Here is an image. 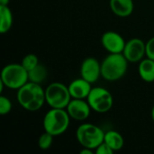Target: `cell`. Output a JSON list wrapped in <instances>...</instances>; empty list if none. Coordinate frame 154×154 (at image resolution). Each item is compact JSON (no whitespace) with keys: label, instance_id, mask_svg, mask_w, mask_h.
Instances as JSON below:
<instances>
[{"label":"cell","instance_id":"cell-5","mask_svg":"<svg viewBox=\"0 0 154 154\" xmlns=\"http://www.w3.org/2000/svg\"><path fill=\"white\" fill-rule=\"evenodd\" d=\"M1 81L6 88L18 90L29 81L28 71L23 68L22 64H8L2 69Z\"/></svg>","mask_w":154,"mask_h":154},{"label":"cell","instance_id":"cell-4","mask_svg":"<svg viewBox=\"0 0 154 154\" xmlns=\"http://www.w3.org/2000/svg\"><path fill=\"white\" fill-rule=\"evenodd\" d=\"M105 132L97 125L93 124H83L76 131V138L82 147L96 150L103 142Z\"/></svg>","mask_w":154,"mask_h":154},{"label":"cell","instance_id":"cell-20","mask_svg":"<svg viewBox=\"0 0 154 154\" xmlns=\"http://www.w3.org/2000/svg\"><path fill=\"white\" fill-rule=\"evenodd\" d=\"M12 102L10 99L5 96H0V115L5 116L11 112Z\"/></svg>","mask_w":154,"mask_h":154},{"label":"cell","instance_id":"cell-22","mask_svg":"<svg viewBox=\"0 0 154 154\" xmlns=\"http://www.w3.org/2000/svg\"><path fill=\"white\" fill-rule=\"evenodd\" d=\"M146 57L154 60V37L146 42Z\"/></svg>","mask_w":154,"mask_h":154},{"label":"cell","instance_id":"cell-6","mask_svg":"<svg viewBox=\"0 0 154 154\" xmlns=\"http://www.w3.org/2000/svg\"><path fill=\"white\" fill-rule=\"evenodd\" d=\"M45 99L51 108L66 109L72 97L68 86L61 82H52L45 88Z\"/></svg>","mask_w":154,"mask_h":154},{"label":"cell","instance_id":"cell-7","mask_svg":"<svg viewBox=\"0 0 154 154\" xmlns=\"http://www.w3.org/2000/svg\"><path fill=\"white\" fill-rule=\"evenodd\" d=\"M87 101L88 102L91 109L99 114L110 111L114 103L111 93L105 88L101 87L92 88Z\"/></svg>","mask_w":154,"mask_h":154},{"label":"cell","instance_id":"cell-8","mask_svg":"<svg viewBox=\"0 0 154 154\" xmlns=\"http://www.w3.org/2000/svg\"><path fill=\"white\" fill-rule=\"evenodd\" d=\"M123 54L130 63L140 62L146 56V42L140 38H133L126 42Z\"/></svg>","mask_w":154,"mask_h":154},{"label":"cell","instance_id":"cell-18","mask_svg":"<svg viewBox=\"0 0 154 154\" xmlns=\"http://www.w3.org/2000/svg\"><path fill=\"white\" fill-rule=\"evenodd\" d=\"M21 64L29 72L30 70H32L33 68H35L39 64V59H38V57L35 54L28 53L27 55H25L23 57V59L22 60Z\"/></svg>","mask_w":154,"mask_h":154},{"label":"cell","instance_id":"cell-21","mask_svg":"<svg viewBox=\"0 0 154 154\" xmlns=\"http://www.w3.org/2000/svg\"><path fill=\"white\" fill-rule=\"evenodd\" d=\"M95 152L97 154H113L115 152L106 143L103 142L98 147L96 148Z\"/></svg>","mask_w":154,"mask_h":154},{"label":"cell","instance_id":"cell-19","mask_svg":"<svg viewBox=\"0 0 154 154\" xmlns=\"http://www.w3.org/2000/svg\"><path fill=\"white\" fill-rule=\"evenodd\" d=\"M53 137H54L53 135L44 131V133L40 136L39 141H38V145L40 149L43 151L50 149L53 143Z\"/></svg>","mask_w":154,"mask_h":154},{"label":"cell","instance_id":"cell-13","mask_svg":"<svg viewBox=\"0 0 154 154\" xmlns=\"http://www.w3.org/2000/svg\"><path fill=\"white\" fill-rule=\"evenodd\" d=\"M112 12L119 17H127L132 14L134 5L133 0H110Z\"/></svg>","mask_w":154,"mask_h":154},{"label":"cell","instance_id":"cell-17","mask_svg":"<svg viewBox=\"0 0 154 154\" xmlns=\"http://www.w3.org/2000/svg\"><path fill=\"white\" fill-rule=\"evenodd\" d=\"M28 76H29V81L37 84H42L46 79L48 76V71L44 65L39 63L35 68H33L32 70L28 72Z\"/></svg>","mask_w":154,"mask_h":154},{"label":"cell","instance_id":"cell-16","mask_svg":"<svg viewBox=\"0 0 154 154\" xmlns=\"http://www.w3.org/2000/svg\"><path fill=\"white\" fill-rule=\"evenodd\" d=\"M13 14L8 5H0V32L6 33L13 25Z\"/></svg>","mask_w":154,"mask_h":154},{"label":"cell","instance_id":"cell-2","mask_svg":"<svg viewBox=\"0 0 154 154\" xmlns=\"http://www.w3.org/2000/svg\"><path fill=\"white\" fill-rule=\"evenodd\" d=\"M128 63L123 53H109L101 62V77L108 81L118 80L125 75Z\"/></svg>","mask_w":154,"mask_h":154},{"label":"cell","instance_id":"cell-10","mask_svg":"<svg viewBox=\"0 0 154 154\" xmlns=\"http://www.w3.org/2000/svg\"><path fill=\"white\" fill-rule=\"evenodd\" d=\"M80 75L91 84L97 82L101 76V63L94 57L86 58L80 66Z\"/></svg>","mask_w":154,"mask_h":154},{"label":"cell","instance_id":"cell-11","mask_svg":"<svg viewBox=\"0 0 154 154\" xmlns=\"http://www.w3.org/2000/svg\"><path fill=\"white\" fill-rule=\"evenodd\" d=\"M66 110L73 120L84 121L90 116L91 107L86 99L72 98L66 107Z\"/></svg>","mask_w":154,"mask_h":154},{"label":"cell","instance_id":"cell-23","mask_svg":"<svg viewBox=\"0 0 154 154\" xmlns=\"http://www.w3.org/2000/svg\"><path fill=\"white\" fill-rule=\"evenodd\" d=\"M95 151L90 149V148H86V147H83V149L79 152L81 154H92Z\"/></svg>","mask_w":154,"mask_h":154},{"label":"cell","instance_id":"cell-9","mask_svg":"<svg viewBox=\"0 0 154 154\" xmlns=\"http://www.w3.org/2000/svg\"><path fill=\"white\" fill-rule=\"evenodd\" d=\"M101 43L109 53H123L126 42L118 32L107 31L103 33Z\"/></svg>","mask_w":154,"mask_h":154},{"label":"cell","instance_id":"cell-1","mask_svg":"<svg viewBox=\"0 0 154 154\" xmlns=\"http://www.w3.org/2000/svg\"><path fill=\"white\" fill-rule=\"evenodd\" d=\"M17 101L27 111H38L46 103L45 89L42 88L41 84L28 81L17 90Z\"/></svg>","mask_w":154,"mask_h":154},{"label":"cell","instance_id":"cell-24","mask_svg":"<svg viewBox=\"0 0 154 154\" xmlns=\"http://www.w3.org/2000/svg\"><path fill=\"white\" fill-rule=\"evenodd\" d=\"M10 0H0V5H8Z\"/></svg>","mask_w":154,"mask_h":154},{"label":"cell","instance_id":"cell-14","mask_svg":"<svg viewBox=\"0 0 154 154\" xmlns=\"http://www.w3.org/2000/svg\"><path fill=\"white\" fill-rule=\"evenodd\" d=\"M138 72L141 79L148 83L154 82V60L146 58L139 62Z\"/></svg>","mask_w":154,"mask_h":154},{"label":"cell","instance_id":"cell-25","mask_svg":"<svg viewBox=\"0 0 154 154\" xmlns=\"http://www.w3.org/2000/svg\"><path fill=\"white\" fill-rule=\"evenodd\" d=\"M152 120H153L154 122V106L153 107H152Z\"/></svg>","mask_w":154,"mask_h":154},{"label":"cell","instance_id":"cell-3","mask_svg":"<svg viewBox=\"0 0 154 154\" xmlns=\"http://www.w3.org/2000/svg\"><path fill=\"white\" fill-rule=\"evenodd\" d=\"M70 116L66 109L51 108L43 118V129L53 136L64 134L69 125Z\"/></svg>","mask_w":154,"mask_h":154},{"label":"cell","instance_id":"cell-15","mask_svg":"<svg viewBox=\"0 0 154 154\" xmlns=\"http://www.w3.org/2000/svg\"><path fill=\"white\" fill-rule=\"evenodd\" d=\"M104 143H106L114 152H118L122 150L125 145L123 135L115 130H110L105 133Z\"/></svg>","mask_w":154,"mask_h":154},{"label":"cell","instance_id":"cell-12","mask_svg":"<svg viewBox=\"0 0 154 154\" xmlns=\"http://www.w3.org/2000/svg\"><path fill=\"white\" fill-rule=\"evenodd\" d=\"M91 85L92 84L85 79L79 78L72 80L68 87L72 98L87 99L92 89Z\"/></svg>","mask_w":154,"mask_h":154}]
</instances>
